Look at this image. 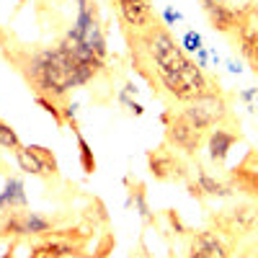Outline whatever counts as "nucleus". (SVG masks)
Masks as SVG:
<instances>
[{
    "mask_svg": "<svg viewBox=\"0 0 258 258\" xmlns=\"http://www.w3.org/2000/svg\"><path fill=\"white\" fill-rule=\"evenodd\" d=\"M0 54L24 78L34 96L52 98L62 109L70 103L68 96L73 88L91 83L106 68L103 59L83 47V41L73 29L64 31L54 47L18 44L13 34L0 29Z\"/></svg>",
    "mask_w": 258,
    "mask_h": 258,
    "instance_id": "1",
    "label": "nucleus"
},
{
    "mask_svg": "<svg viewBox=\"0 0 258 258\" xmlns=\"http://www.w3.org/2000/svg\"><path fill=\"white\" fill-rule=\"evenodd\" d=\"M57 230V220L44 217L29 207L0 212V243L3 240H24V238H44V235Z\"/></svg>",
    "mask_w": 258,
    "mask_h": 258,
    "instance_id": "2",
    "label": "nucleus"
},
{
    "mask_svg": "<svg viewBox=\"0 0 258 258\" xmlns=\"http://www.w3.org/2000/svg\"><path fill=\"white\" fill-rule=\"evenodd\" d=\"M160 121L165 124V142L170 147L181 150L183 155H197L202 150V145L207 142V137H209V132H204V129H199L194 121H188L181 114V109L178 111L176 109L163 111Z\"/></svg>",
    "mask_w": 258,
    "mask_h": 258,
    "instance_id": "3",
    "label": "nucleus"
},
{
    "mask_svg": "<svg viewBox=\"0 0 258 258\" xmlns=\"http://www.w3.org/2000/svg\"><path fill=\"white\" fill-rule=\"evenodd\" d=\"M73 31L78 34V39L83 41L85 49L106 62L109 49H106V36H103V26H101V18H98L96 0H78V18H75Z\"/></svg>",
    "mask_w": 258,
    "mask_h": 258,
    "instance_id": "4",
    "label": "nucleus"
},
{
    "mask_svg": "<svg viewBox=\"0 0 258 258\" xmlns=\"http://www.w3.org/2000/svg\"><path fill=\"white\" fill-rule=\"evenodd\" d=\"M147 170L160 183H186L191 178L186 160L176 150H170L168 142H163L155 150H147Z\"/></svg>",
    "mask_w": 258,
    "mask_h": 258,
    "instance_id": "5",
    "label": "nucleus"
},
{
    "mask_svg": "<svg viewBox=\"0 0 258 258\" xmlns=\"http://www.w3.org/2000/svg\"><path fill=\"white\" fill-rule=\"evenodd\" d=\"M181 114L188 121H194L199 129H204V132H212L214 126L222 124L230 116V109H227V101L220 91V93H209V96H202L197 101L186 103L181 109Z\"/></svg>",
    "mask_w": 258,
    "mask_h": 258,
    "instance_id": "6",
    "label": "nucleus"
},
{
    "mask_svg": "<svg viewBox=\"0 0 258 258\" xmlns=\"http://www.w3.org/2000/svg\"><path fill=\"white\" fill-rule=\"evenodd\" d=\"M212 222L220 235H250L258 230V204L240 202L232 209L212 214Z\"/></svg>",
    "mask_w": 258,
    "mask_h": 258,
    "instance_id": "7",
    "label": "nucleus"
},
{
    "mask_svg": "<svg viewBox=\"0 0 258 258\" xmlns=\"http://www.w3.org/2000/svg\"><path fill=\"white\" fill-rule=\"evenodd\" d=\"M243 140V135H240V124L235 121L232 116H227L222 124H217L209 132V137H207V150H209V160L217 165V168H222L225 165V160H227V155H230V147L235 145V142H240Z\"/></svg>",
    "mask_w": 258,
    "mask_h": 258,
    "instance_id": "8",
    "label": "nucleus"
},
{
    "mask_svg": "<svg viewBox=\"0 0 258 258\" xmlns=\"http://www.w3.org/2000/svg\"><path fill=\"white\" fill-rule=\"evenodd\" d=\"M29 258H93L83 245L62 238L57 232H49L31 245Z\"/></svg>",
    "mask_w": 258,
    "mask_h": 258,
    "instance_id": "9",
    "label": "nucleus"
},
{
    "mask_svg": "<svg viewBox=\"0 0 258 258\" xmlns=\"http://www.w3.org/2000/svg\"><path fill=\"white\" fill-rule=\"evenodd\" d=\"M227 183L248 199H258V150H248L243 160L227 170Z\"/></svg>",
    "mask_w": 258,
    "mask_h": 258,
    "instance_id": "10",
    "label": "nucleus"
},
{
    "mask_svg": "<svg viewBox=\"0 0 258 258\" xmlns=\"http://www.w3.org/2000/svg\"><path fill=\"white\" fill-rule=\"evenodd\" d=\"M230 255H232V245L217 230H199L188 240L186 258H230Z\"/></svg>",
    "mask_w": 258,
    "mask_h": 258,
    "instance_id": "11",
    "label": "nucleus"
},
{
    "mask_svg": "<svg viewBox=\"0 0 258 258\" xmlns=\"http://www.w3.org/2000/svg\"><path fill=\"white\" fill-rule=\"evenodd\" d=\"M111 3L116 6L119 24L126 29L142 31L158 18L153 11V0H111Z\"/></svg>",
    "mask_w": 258,
    "mask_h": 258,
    "instance_id": "12",
    "label": "nucleus"
},
{
    "mask_svg": "<svg viewBox=\"0 0 258 258\" xmlns=\"http://www.w3.org/2000/svg\"><path fill=\"white\" fill-rule=\"evenodd\" d=\"M199 3H202V11L207 13V18H209V24H212L214 31H220V34H235V31H238L240 8L235 11L227 3H217V0H199Z\"/></svg>",
    "mask_w": 258,
    "mask_h": 258,
    "instance_id": "13",
    "label": "nucleus"
},
{
    "mask_svg": "<svg viewBox=\"0 0 258 258\" xmlns=\"http://www.w3.org/2000/svg\"><path fill=\"white\" fill-rule=\"evenodd\" d=\"M29 207L26 202V188H24V181L18 176H8L6 178V186L0 191V212H11V209H24Z\"/></svg>",
    "mask_w": 258,
    "mask_h": 258,
    "instance_id": "14",
    "label": "nucleus"
},
{
    "mask_svg": "<svg viewBox=\"0 0 258 258\" xmlns=\"http://www.w3.org/2000/svg\"><path fill=\"white\" fill-rule=\"evenodd\" d=\"M197 183H199V188L204 191V197L227 199V197H232V194H235V188H232L227 181H222V178H217V176H212L209 170H204L202 165H197Z\"/></svg>",
    "mask_w": 258,
    "mask_h": 258,
    "instance_id": "15",
    "label": "nucleus"
},
{
    "mask_svg": "<svg viewBox=\"0 0 258 258\" xmlns=\"http://www.w3.org/2000/svg\"><path fill=\"white\" fill-rule=\"evenodd\" d=\"M124 186L129 188V199H126V207L129 204H135L137 214L142 217V222H153V214H150V204H147V194H145V183L132 178V176H126L124 178Z\"/></svg>",
    "mask_w": 258,
    "mask_h": 258,
    "instance_id": "16",
    "label": "nucleus"
},
{
    "mask_svg": "<svg viewBox=\"0 0 258 258\" xmlns=\"http://www.w3.org/2000/svg\"><path fill=\"white\" fill-rule=\"evenodd\" d=\"M26 150L41 163V168L47 170L49 181H57L59 178V165H57V158H54V153H52L49 147H44V145H26Z\"/></svg>",
    "mask_w": 258,
    "mask_h": 258,
    "instance_id": "17",
    "label": "nucleus"
},
{
    "mask_svg": "<svg viewBox=\"0 0 258 258\" xmlns=\"http://www.w3.org/2000/svg\"><path fill=\"white\" fill-rule=\"evenodd\" d=\"M73 135H75V140H78V155H80V168H83V173L93 176V173H96V155H93V150H91L88 140L83 137L80 126L73 129Z\"/></svg>",
    "mask_w": 258,
    "mask_h": 258,
    "instance_id": "18",
    "label": "nucleus"
},
{
    "mask_svg": "<svg viewBox=\"0 0 258 258\" xmlns=\"http://www.w3.org/2000/svg\"><path fill=\"white\" fill-rule=\"evenodd\" d=\"M16 163H18V168L24 170V173H29V176H34V178H44V181H49L47 170L41 168V163H39V160L29 153V150H26V145L16 153Z\"/></svg>",
    "mask_w": 258,
    "mask_h": 258,
    "instance_id": "19",
    "label": "nucleus"
},
{
    "mask_svg": "<svg viewBox=\"0 0 258 258\" xmlns=\"http://www.w3.org/2000/svg\"><path fill=\"white\" fill-rule=\"evenodd\" d=\"M0 147L3 150H8V153H18L21 147H24V142H21V137L16 135V129L8 124V121H3L0 119Z\"/></svg>",
    "mask_w": 258,
    "mask_h": 258,
    "instance_id": "20",
    "label": "nucleus"
},
{
    "mask_svg": "<svg viewBox=\"0 0 258 258\" xmlns=\"http://www.w3.org/2000/svg\"><path fill=\"white\" fill-rule=\"evenodd\" d=\"M181 47H183V52H194V54H197V52L204 47L202 34H197V31H186L183 39H181Z\"/></svg>",
    "mask_w": 258,
    "mask_h": 258,
    "instance_id": "21",
    "label": "nucleus"
},
{
    "mask_svg": "<svg viewBox=\"0 0 258 258\" xmlns=\"http://www.w3.org/2000/svg\"><path fill=\"white\" fill-rule=\"evenodd\" d=\"M240 101L248 106V111H250V114H258V85L240 91Z\"/></svg>",
    "mask_w": 258,
    "mask_h": 258,
    "instance_id": "22",
    "label": "nucleus"
},
{
    "mask_svg": "<svg viewBox=\"0 0 258 258\" xmlns=\"http://www.w3.org/2000/svg\"><path fill=\"white\" fill-rule=\"evenodd\" d=\"M119 101H121V103H124L126 109L135 114V116H142V114H145V109H142V106H140L137 101H132V98H129V93H126V91H121V93H119Z\"/></svg>",
    "mask_w": 258,
    "mask_h": 258,
    "instance_id": "23",
    "label": "nucleus"
},
{
    "mask_svg": "<svg viewBox=\"0 0 258 258\" xmlns=\"http://www.w3.org/2000/svg\"><path fill=\"white\" fill-rule=\"evenodd\" d=\"M178 21H181V13H178L176 8H170V6H168V8L163 11V24H165V26H176Z\"/></svg>",
    "mask_w": 258,
    "mask_h": 258,
    "instance_id": "24",
    "label": "nucleus"
},
{
    "mask_svg": "<svg viewBox=\"0 0 258 258\" xmlns=\"http://www.w3.org/2000/svg\"><path fill=\"white\" fill-rule=\"evenodd\" d=\"M207 62H209V49H207V47H202V49L197 52V64L204 70V68H207Z\"/></svg>",
    "mask_w": 258,
    "mask_h": 258,
    "instance_id": "25",
    "label": "nucleus"
},
{
    "mask_svg": "<svg viewBox=\"0 0 258 258\" xmlns=\"http://www.w3.org/2000/svg\"><path fill=\"white\" fill-rule=\"evenodd\" d=\"M18 243H21V240H11L8 250H6L3 255H0V258H16V248H18Z\"/></svg>",
    "mask_w": 258,
    "mask_h": 258,
    "instance_id": "26",
    "label": "nucleus"
},
{
    "mask_svg": "<svg viewBox=\"0 0 258 258\" xmlns=\"http://www.w3.org/2000/svg\"><path fill=\"white\" fill-rule=\"evenodd\" d=\"M227 70H230V73H240L243 68H240V64L235 62V59H227Z\"/></svg>",
    "mask_w": 258,
    "mask_h": 258,
    "instance_id": "27",
    "label": "nucleus"
},
{
    "mask_svg": "<svg viewBox=\"0 0 258 258\" xmlns=\"http://www.w3.org/2000/svg\"><path fill=\"white\" fill-rule=\"evenodd\" d=\"M217 3H230V0H217Z\"/></svg>",
    "mask_w": 258,
    "mask_h": 258,
    "instance_id": "28",
    "label": "nucleus"
}]
</instances>
